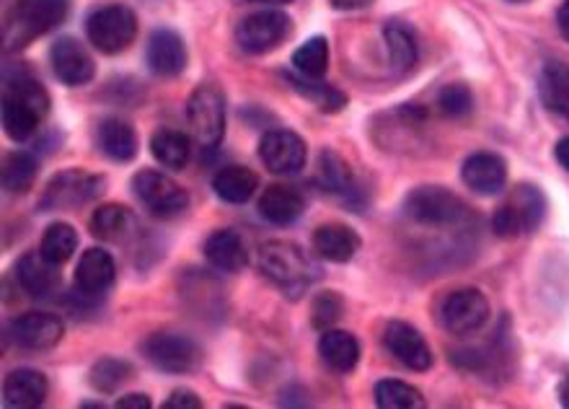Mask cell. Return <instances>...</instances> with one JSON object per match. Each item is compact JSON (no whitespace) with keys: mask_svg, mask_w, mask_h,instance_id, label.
<instances>
[{"mask_svg":"<svg viewBox=\"0 0 569 409\" xmlns=\"http://www.w3.org/2000/svg\"><path fill=\"white\" fill-rule=\"evenodd\" d=\"M99 148L107 159L127 163L138 155V136H135L130 122L119 120V117H107L99 125Z\"/></svg>","mask_w":569,"mask_h":409,"instance_id":"cell-26","label":"cell"},{"mask_svg":"<svg viewBox=\"0 0 569 409\" xmlns=\"http://www.w3.org/2000/svg\"><path fill=\"white\" fill-rule=\"evenodd\" d=\"M404 211L422 226H455L469 218V207L443 187H419L409 192Z\"/></svg>","mask_w":569,"mask_h":409,"instance_id":"cell-7","label":"cell"},{"mask_svg":"<svg viewBox=\"0 0 569 409\" xmlns=\"http://www.w3.org/2000/svg\"><path fill=\"white\" fill-rule=\"evenodd\" d=\"M342 309L344 303L336 293H321L316 301H313V309H311V319H313V326H319V330H332V326L340 322L342 316Z\"/></svg>","mask_w":569,"mask_h":409,"instance_id":"cell-40","label":"cell"},{"mask_svg":"<svg viewBox=\"0 0 569 409\" xmlns=\"http://www.w3.org/2000/svg\"><path fill=\"white\" fill-rule=\"evenodd\" d=\"M142 355L163 374H192L202 363V347L186 334L159 332L142 342Z\"/></svg>","mask_w":569,"mask_h":409,"instance_id":"cell-6","label":"cell"},{"mask_svg":"<svg viewBox=\"0 0 569 409\" xmlns=\"http://www.w3.org/2000/svg\"><path fill=\"white\" fill-rule=\"evenodd\" d=\"M376 405L380 409H419L425 407V401L415 386L386 378V381L376 384Z\"/></svg>","mask_w":569,"mask_h":409,"instance_id":"cell-36","label":"cell"},{"mask_svg":"<svg viewBox=\"0 0 569 409\" xmlns=\"http://www.w3.org/2000/svg\"><path fill=\"white\" fill-rule=\"evenodd\" d=\"M104 190L101 176L86 174L80 169H67L47 184L42 195V211H71L99 197Z\"/></svg>","mask_w":569,"mask_h":409,"instance_id":"cell-9","label":"cell"},{"mask_svg":"<svg viewBox=\"0 0 569 409\" xmlns=\"http://www.w3.org/2000/svg\"><path fill=\"white\" fill-rule=\"evenodd\" d=\"M146 61L155 76L174 78L186 68V47L184 40L174 29H155L148 40Z\"/></svg>","mask_w":569,"mask_h":409,"instance_id":"cell-17","label":"cell"},{"mask_svg":"<svg viewBox=\"0 0 569 409\" xmlns=\"http://www.w3.org/2000/svg\"><path fill=\"white\" fill-rule=\"evenodd\" d=\"M290 34V19L282 11H257L236 29L238 47L249 55H265Z\"/></svg>","mask_w":569,"mask_h":409,"instance_id":"cell-12","label":"cell"},{"mask_svg":"<svg viewBox=\"0 0 569 409\" xmlns=\"http://www.w3.org/2000/svg\"><path fill=\"white\" fill-rule=\"evenodd\" d=\"M557 24H559L561 36H565V40H569V0H565V3H561V9L557 13Z\"/></svg>","mask_w":569,"mask_h":409,"instance_id":"cell-44","label":"cell"},{"mask_svg":"<svg viewBox=\"0 0 569 409\" xmlns=\"http://www.w3.org/2000/svg\"><path fill=\"white\" fill-rule=\"evenodd\" d=\"M50 111V96L44 92L42 84L34 78L19 76L17 80H9L3 96V125L9 138L17 143H24L40 130V122Z\"/></svg>","mask_w":569,"mask_h":409,"instance_id":"cell-1","label":"cell"},{"mask_svg":"<svg viewBox=\"0 0 569 409\" xmlns=\"http://www.w3.org/2000/svg\"><path fill=\"white\" fill-rule=\"evenodd\" d=\"M151 153H153V159L161 163V166L182 171L186 163H190V155H192L190 138L179 130L163 128L159 132H153Z\"/></svg>","mask_w":569,"mask_h":409,"instance_id":"cell-28","label":"cell"},{"mask_svg":"<svg viewBox=\"0 0 569 409\" xmlns=\"http://www.w3.org/2000/svg\"><path fill=\"white\" fill-rule=\"evenodd\" d=\"M47 399V378L40 370L19 368L6 378L3 401L17 409H34Z\"/></svg>","mask_w":569,"mask_h":409,"instance_id":"cell-23","label":"cell"},{"mask_svg":"<svg viewBox=\"0 0 569 409\" xmlns=\"http://www.w3.org/2000/svg\"><path fill=\"white\" fill-rule=\"evenodd\" d=\"M541 99L554 115L569 120V65L549 63L541 71Z\"/></svg>","mask_w":569,"mask_h":409,"instance_id":"cell-29","label":"cell"},{"mask_svg":"<svg viewBox=\"0 0 569 409\" xmlns=\"http://www.w3.org/2000/svg\"><path fill=\"white\" fill-rule=\"evenodd\" d=\"M288 80L293 84L298 94H303L305 99H311L321 111H340L344 104H347V96H344L342 92H336L334 86L319 84L321 78H305V76H301V73H298V76L296 73H290Z\"/></svg>","mask_w":569,"mask_h":409,"instance_id":"cell-33","label":"cell"},{"mask_svg":"<svg viewBox=\"0 0 569 409\" xmlns=\"http://www.w3.org/2000/svg\"><path fill=\"white\" fill-rule=\"evenodd\" d=\"M319 180L329 192H336V195H347V192H352V171L347 163L332 151L321 153Z\"/></svg>","mask_w":569,"mask_h":409,"instance_id":"cell-37","label":"cell"},{"mask_svg":"<svg viewBox=\"0 0 569 409\" xmlns=\"http://www.w3.org/2000/svg\"><path fill=\"white\" fill-rule=\"evenodd\" d=\"M205 259L218 272H241L249 262V251H246V244L236 230L221 228L207 236Z\"/></svg>","mask_w":569,"mask_h":409,"instance_id":"cell-21","label":"cell"},{"mask_svg":"<svg viewBox=\"0 0 569 409\" xmlns=\"http://www.w3.org/2000/svg\"><path fill=\"white\" fill-rule=\"evenodd\" d=\"M554 155H557V161L569 171V136L559 140L557 151H554Z\"/></svg>","mask_w":569,"mask_h":409,"instance_id":"cell-45","label":"cell"},{"mask_svg":"<svg viewBox=\"0 0 569 409\" xmlns=\"http://www.w3.org/2000/svg\"><path fill=\"white\" fill-rule=\"evenodd\" d=\"M115 275H117V265L109 251L86 249L84 255H80V262L76 267V288L80 290V295H86V299H96V295H104L111 286H115Z\"/></svg>","mask_w":569,"mask_h":409,"instance_id":"cell-19","label":"cell"},{"mask_svg":"<svg viewBox=\"0 0 569 409\" xmlns=\"http://www.w3.org/2000/svg\"><path fill=\"white\" fill-rule=\"evenodd\" d=\"M119 409H151V399L146 394H125L117 399Z\"/></svg>","mask_w":569,"mask_h":409,"instance_id":"cell-42","label":"cell"},{"mask_svg":"<svg viewBox=\"0 0 569 409\" xmlns=\"http://www.w3.org/2000/svg\"><path fill=\"white\" fill-rule=\"evenodd\" d=\"M386 349L401 366L411 370H427L432 366V349L415 326L407 322H388L384 332Z\"/></svg>","mask_w":569,"mask_h":409,"instance_id":"cell-14","label":"cell"},{"mask_svg":"<svg viewBox=\"0 0 569 409\" xmlns=\"http://www.w3.org/2000/svg\"><path fill=\"white\" fill-rule=\"evenodd\" d=\"M313 249L326 262L344 265L361 251V236L350 226H342V223H326L313 234Z\"/></svg>","mask_w":569,"mask_h":409,"instance_id":"cell-22","label":"cell"},{"mask_svg":"<svg viewBox=\"0 0 569 409\" xmlns=\"http://www.w3.org/2000/svg\"><path fill=\"white\" fill-rule=\"evenodd\" d=\"M513 3H523V0H513Z\"/></svg>","mask_w":569,"mask_h":409,"instance_id":"cell-48","label":"cell"},{"mask_svg":"<svg viewBox=\"0 0 569 409\" xmlns=\"http://www.w3.org/2000/svg\"><path fill=\"white\" fill-rule=\"evenodd\" d=\"M386 44H388V57H391L394 68L399 73H407L417 65V42L415 34L401 24H388L386 26Z\"/></svg>","mask_w":569,"mask_h":409,"instance_id":"cell-35","label":"cell"},{"mask_svg":"<svg viewBox=\"0 0 569 409\" xmlns=\"http://www.w3.org/2000/svg\"><path fill=\"white\" fill-rule=\"evenodd\" d=\"M17 280L34 299H47L60 288L57 265H52L42 251H26L17 265Z\"/></svg>","mask_w":569,"mask_h":409,"instance_id":"cell-20","label":"cell"},{"mask_svg":"<svg viewBox=\"0 0 569 409\" xmlns=\"http://www.w3.org/2000/svg\"><path fill=\"white\" fill-rule=\"evenodd\" d=\"M259 159L275 174H298L305 166V143L293 130H269L259 143Z\"/></svg>","mask_w":569,"mask_h":409,"instance_id":"cell-13","label":"cell"},{"mask_svg":"<svg viewBox=\"0 0 569 409\" xmlns=\"http://www.w3.org/2000/svg\"><path fill=\"white\" fill-rule=\"evenodd\" d=\"M293 68L305 78H324L329 68V42L324 36H313L293 52Z\"/></svg>","mask_w":569,"mask_h":409,"instance_id":"cell-34","label":"cell"},{"mask_svg":"<svg viewBox=\"0 0 569 409\" xmlns=\"http://www.w3.org/2000/svg\"><path fill=\"white\" fill-rule=\"evenodd\" d=\"M257 187H259V176L246 166H226L221 169L213 180L215 195L226 200L230 205L249 203Z\"/></svg>","mask_w":569,"mask_h":409,"instance_id":"cell-27","label":"cell"},{"mask_svg":"<svg viewBox=\"0 0 569 409\" xmlns=\"http://www.w3.org/2000/svg\"><path fill=\"white\" fill-rule=\"evenodd\" d=\"M78 249V234L71 223H52V226L44 230L42 247L40 251L50 259L52 265H65L67 259L76 255Z\"/></svg>","mask_w":569,"mask_h":409,"instance_id":"cell-31","label":"cell"},{"mask_svg":"<svg viewBox=\"0 0 569 409\" xmlns=\"http://www.w3.org/2000/svg\"><path fill=\"white\" fill-rule=\"evenodd\" d=\"M71 0H19L11 17V32H17V44H26L34 36H42L63 24Z\"/></svg>","mask_w":569,"mask_h":409,"instance_id":"cell-10","label":"cell"},{"mask_svg":"<svg viewBox=\"0 0 569 409\" xmlns=\"http://www.w3.org/2000/svg\"><path fill=\"white\" fill-rule=\"evenodd\" d=\"M461 176L476 195H500L507 184V163L497 153H474L463 163Z\"/></svg>","mask_w":569,"mask_h":409,"instance_id":"cell-18","label":"cell"},{"mask_svg":"<svg viewBox=\"0 0 569 409\" xmlns=\"http://www.w3.org/2000/svg\"><path fill=\"white\" fill-rule=\"evenodd\" d=\"M440 319H443L448 332L466 337V334L482 330L486 319H490V303L474 288L453 290L443 301V306H440Z\"/></svg>","mask_w":569,"mask_h":409,"instance_id":"cell-11","label":"cell"},{"mask_svg":"<svg viewBox=\"0 0 569 409\" xmlns=\"http://www.w3.org/2000/svg\"><path fill=\"white\" fill-rule=\"evenodd\" d=\"M132 368L127 360H117V358H104L94 366L92 370V386L96 391L101 394H111L122 386L127 378H130Z\"/></svg>","mask_w":569,"mask_h":409,"instance_id":"cell-38","label":"cell"},{"mask_svg":"<svg viewBox=\"0 0 569 409\" xmlns=\"http://www.w3.org/2000/svg\"><path fill=\"white\" fill-rule=\"evenodd\" d=\"M259 3H272V6H282V3H290V0H259Z\"/></svg>","mask_w":569,"mask_h":409,"instance_id":"cell-47","label":"cell"},{"mask_svg":"<svg viewBox=\"0 0 569 409\" xmlns=\"http://www.w3.org/2000/svg\"><path fill=\"white\" fill-rule=\"evenodd\" d=\"M186 122L194 140L207 151L221 146L226 136V96L218 86H200L186 101Z\"/></svg>","mask_w":569,"mask_h":409,"instance_id":"cell-3","label":"cell"},{"mask_svg":"<svg viewBox=\"0 0 569 409\" xmlns=\"http://www.w3.org/2000/svg\"><path fill=\"white\" fill-rule=\"evenodd\" d=\"M319 353L321 360L336 370V374H350L357 366V360H361V342L352 337L350 332L326 330L319 340Z\"/></svg>","mask_w":569,"mask_h":409,"instance_id":"cell-25","label":"cell"},{"mask_svg":"<svg viewBox=\"0 0 569 409\" xmlns=\"http://www.w3.org/2000/svg\"><path fill=\"white\" fill-rule=\"evenodd\" d=\"M259 270L290 299H301L313 280V265L293 241H267L259 249Z\"/></svg>","mask_w":569,"mask_h":409,"instance_id":"cell-2","label":"cell"},{"mask_svg":"<svg viewBox=\"0 0 569 409\" xmlns=\"http://www.w3.org/2000/svg\"><path fill=\"white\" fill-rule=\"evenodd\" d=\"M305 211V200L298 190L282 187V184H272L259 197V213L261 218L275 223V226H290L301 218Z\"/></svg>","mask_w":569,"mask_h":409,"instance_id":"cell-24","label":"cell"},{"mask_svg":"<svg viewBox=\"0 0 569 409\" xmlns=\"http://www.w3.org/2000/svg\"><path fill=\"white\" fill-rule=\"evenodd\" d=\"M559 399H561V405L569 407V378H565V381L559 384Z\"/></svg>","mask_w":569,"mask_h":409,"instance_id":"cell-46","label":"cell"},{"mask_svg":"<svg viewBox=\"0 0 569 409\" xmlns=\"http://www.w3.org/2000/svg\"><path fill=\"white\" fill-rule=\"evenodd\" d=\"M36 180V159L24 151H13L3 161V184L13 195H24Z\"/></svg>","mask_w":569,"mask_h":409,"instance_id":"cell-32","label":"cell"},{"mask_svg":"<svg viewBox=\"0 0 569 409\" xmlns=\"http://www.w3.org/2000/svg\"><path fill=\"white\" fill-rule=\"evenodd\" d=\"M132 190L142 205L151 211L155 218H176L186 211L190 197L171 176L155 169H142L135 174Z\"/></svg>","mask_w":569,"mask_h":409,"instance_id":"cell-8","label":"cell"},{"mask_svg":"<svg viewBox=\"0 0 569 409\" xmlns=\"http://www.w3.org/2000/svg\"><path fill=\"white\" fill-rule=\"evenodd\" d=\"M332 6L336 11H361L373 6V0H332Z\"/></svg>","mask_w":569,"mask_h":409,"instance_id":"cell-43","label":"cell"},{"mask_svg":"<svg viewBox=\"0 0 569 409\" xmlns=\"http://www.w3.org/2000/svg\"><path fill=\"white\" fill-rule=\"evenodd\" d=\"M438 107L448 117H466L471 109H474V96H471L469 86L463 84H451L445 86L438 96Z\"/></svg>","mask_w":569,"mask_h":409,"instance_id":"cell-39","label":"cell"},{"mask_svg":"<svg viewBox=\"0 0 569 409\" xmlns=\"http://www.w3.org/2000/svg\"><path fill=\"white\" fill-rule=\"evenodd\" d=\"M86 34L88 42L104 55H117L132 44L135 34H138V19L122 3L101 6L86 19Z\"/></svg>","mask_w":569,"mask_h":409,"instance_id":"cell-4","label":"cell"},{"mask_svg":"<svg viewBox=\"0 0 569 409\" xmlns=\"http://www.w3.org/2000/svg\"><path fill=\"white\" fill-rule=\"evenodd\" d=\"M50 61L55 76L63 80L65 86H86L94 78V61L88 55L84 44L73 36H63L52 44Z\"/></svg>","mask_w":569,"mask_h":409,"instance_id":"cell-15","label":"cell"},{"mask_svg":"<svg viewBox=\"0 0 569 409\" xmlns=\"http://www.w3.org/2000/svg\"><path fill=\"white\" fill-rule=\"evenodd\" d=\"M546 215V200L538 187H528L523 184L511 195L507 203L500 205V211L494 213L492 228L494 234L503 236V239H515L520 234H534L541 226Z\"/></svg>","mask_w":569,"mask_h":409,"instance_id":"cell-5","label":"cell"},{"mask_svg":"<svg viewBox=\"0 0 569 409\" xmlns=\"http://www.w3.org/2000/svg\"><path fill=\"white\" fill-rule=\"evenodd\" d=\"M92 230L96 239L122 241L132 230V215L122 205H101L92 218Z\"/></svg>","mask_w":569,"mask_h":409,"instance_id":"cell-30","label":"cell"},{"mask_svg":"<svg viewBox=\"0 0 569 409\" xmlns=\"http://www.w3.org/2000/svg\"><path fill=\"white\" fill-rule=\"evenodd\" d=\"M11 334L17 345L26 349H50L55 347L65 334L63 319L55 314H44V311H29L13 319Z\"/></svg>","mask_w":569,"mask_h":409,"instance_id":"cell-16","label":"cell"},{"mask_svg":"<svg viewBox=\"0 0 569 409\" xmlns=\"http://www.w3.org/2000/svg\"><path fill=\"white\" fill-rule=\"evenodd\" d=\"M167 409H200L202 401L194 391L190 389H179L171 394V397L167 399V405H163Z\"/></svg>","mask_w":569,"mask_h":409,"instance_id":"cell-41","label":"cell"}]
</instances>
